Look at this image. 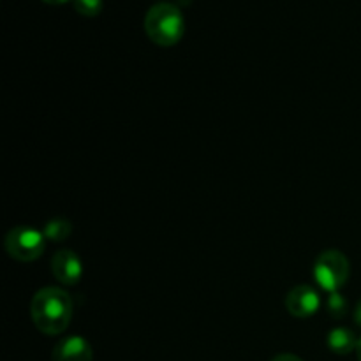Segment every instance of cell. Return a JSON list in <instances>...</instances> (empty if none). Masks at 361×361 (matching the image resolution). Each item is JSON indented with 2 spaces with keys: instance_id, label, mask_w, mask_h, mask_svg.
Returning <instances> with one entry per match:
<instances>
[{
  "instance_id": "30bf717a",
  "label": "cell",
  "mask_w": 361,
  "mask_h": 361,
  "mask_svg": "<svg viewBox=\"0 0 361 361\" xmlns=\"http://www.w3.org/2000/svg\"><path fill=\"white\" fill-rule=\"evenodd\" d=\"M73 7L81 16L95 18L102 13V0H73Z\"/></svg>"
},
{
  "instance_id": "8992f818",
  "label": "cell",
  "mask_w": 361,
  "mask_h": 361,
  "mask_svg": "<svg viewBox=\"0 0 361 361\" xmlns=\"http://www.w3.org/2000/svg\"><path fill=\"white\" fill-rule=\"evenodd\" d=\"M53 277L63 286H76L83 277V264L74 250L62 249L51 257Z\"/></svg>"
},
{
  "instance_id": "52a82bcc",
  "label": "cell",
  "mask_w": 361,
  "mask_h": 361,
  "mask_svg": "<svg viewBox=\"0 0 361 361\" xmlns=\"http://www.w3.org/2000/svg\"><path fill=\"white\" fill-rule=\"evenodd\" d=\"M94 351L87 338L81 335H69L56 342L53 348L51 361H92Z\"/></svg>"
},
{
  "instance_id": "7a4b0ae2",
  "label": "cell",
  "mask_w": 361,
  "mask_h": 361,
  "mask_svg": "<svg viewBox=\"0 0 361 361\" xmlns=\"http://www.w3.org/2000/svg\"><path fill=\"white\" fill-rule=\"evenodd\" d=\"M145 32L152 42L162 48L178 44L185 34V20L180 7L169 2L152 6L145 16Z\"/></svg>"
},
{
  "instance_id": "7c38bea8",
  "label": "cell",
  "mask_w": 361,
  "mask_h": 361,
  "mask_svg": "<svg viewBox=\"0 0 361 361\" xmlns=\"http://www.w3.org/2000/svg\"><path fill=\"white\" fill-rule=\"evenodd\" d=\"M271 361H303V360L300 358V356H296V355H289V353H284V355L275 356V358Z\"/></svg>"
},
{
  "instance_id": "8fae6325",
  "label": "cell",
  "mask_w": 361,
  "mask_h": 361,
  "mask_svg": "<svg viewBox=\"0 0 361 361\" xmlns=\"http://www.w3.org/2000/svg\"><path fill=\"white\" fill-rule=\"evenodd\" d=\"M328 310L334 317H344V314L348 312V302L341 293H331L328 296Z\"/></svg>"
},
{
  "instance_id": "6da1fadb",
  "label": "cell",
  "mask_w": 361,
  "mask_h": 361,
  "mask_svg": "<svg viewBox=\"0 0 361 361\" xmlns=\"http://www.w3.org/2000/svg\"><path fill=\"white\" fill-rule=\"evenodd\" d=\"M30 316L41 334L62 335L73 319V300L62 288H42L32 296Z\"/></svg>"
},
{
  "instance_id": "2e32d148",
  "label": "cell",
  "mask_w": 361,
  "mask_h": 361,
  "mask_svg": "<svg viewBox=\"0 0 361 361\" xmlns=\"http://www.w3.org/2000/svg\"><path fill=\"white\" fill-rule=\"evenodd\" d=\"M176 2H178L180 6H189V4L192 2V0H176Z\"/></svg>"
},
{
  "instance_id": "3957f363",
  "label": "cell",
  "mask_w": 361,
  "mask_h": 361,
  "mask_svg": "<svg viewBox=\"0 0 361 361\" xmlns=\"http://www.w3.org/2000/svg\"><path fill=\"white\" fill-rule=\"evenodd\" d=\"M349 274H351V268H349L348 257L341 250L335 249L323 250L312 267V275L316 282L321 289H324L330 295L338 293L341 288H344Z\"/></svg>"
},
{
  "instance_id": "277c9868",
  "label": "cell",
  "mask_w": 361,
  "mask_h": 361,
  "mask_svg": "<svg viewBox=\"0 0 361 361\" xmlns=\"http://www.w3.org/2000/svg\"><path fill=\"white\" fill-rule=\"evenodd\" d=\"M46 247L44 233L32 226H16L9 229V233L4 238V249L20 263H34L35 259L42 256Z\"/></svg>"
},
{
  "instance_id": "5bb4252c",
  "label": "cell",
  "mask_w": 361,
  "mask_h": 361,
  "mask_svg": "<svg viewBox=\"0 0 361 361\" xmlns=\"http://www.w3.org/2000/svg\"><path fill=\"white\" fill-rule=\"evenodd\" d=\"M44 4H48V6H63V4L71 2V0H42Z\"/></svg>"
},
{
  "instance_id": "5b68a950",
  "label": "cell",
  "mask_w": 361,
  "mask_h": 361,
  "mask_svg": "<svg viewBox=\"0 0 361 361\" xmlns=\"http://www.w3.org/2000/svg\"><path fill=\"white\" fill-rule=\"evenodd\" d=\"M321 307V296L310 286L302 284L293 288L286 296V309L293 317L298 319H307L314 316Z\"/></svg>"
},
{
  "instance_id": "4fadbf2b",
  "label": "cell",
  "mask_w": 361,
  "mask_h": 361,
  "mask_svg": "<svg viewBox=\"0 0 361 361\" xmlns=\"http://www.w3.org/2000/svg\"><path fill=\"white\" fill-rule=\"evenodd\" d=\"M355 321H356V324H358V326H361V300H360L358 305H356V309H355Z\"/></svg>"
},
{
  "instance_id": "9c48e42d",
  "label": "cell",
  "mask_w": 361,
  "mask_h": 361,
  "mask_svg": "<svg viewBox=\"0 0 361 361\" xmlns=\"http://www.w3.org/2000/svg\"><path fill=\"white\" fill-rule=\"evenodd\" d=\"M42 233H44L46 240H49V242H66L71 233H73V224L67 219L56 217L46 222Z\"/></svg>"
},
{
  "instance_id": "9a60e30c",
  "label": "cell",
  "mask_w": 361,
  "mask_h": 361,
  "mask_svg": "<svg viewBox=\"0 0 361 361\" xmlns=\"http://www.w3.org/2000/svg\"><path fill=\"white\" fill-rule=\"evenodd\" d=\"M356 355H358V361H361V338H358V348H356Z\"/></svg>"
},
{
  "instance_id": "ba28073f",
  "label": "cell",
  "mask_w": 361,
  "mask_h": 361,
  "mask_svg": "<svg viewBox=\"0 0 361 361\" xmlns=\"http://www.w3.org/2000/svg\"><path fill=\"white\" fill-rule=\"evenodd\" d=\"M328 348L335 355L345 356L349 353L356 351L358 348V338L349 328H335L328 334Z\"/></svg>"
}]
</instances>
